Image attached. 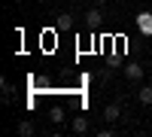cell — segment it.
<instances>
[{
  "label": "cell",
  "mask_w": 152,
  "mask_h": 137,
  "mask_svg": "<svg viewBox=\"0 0 152 137\" xmlns=\"http://www.w3.org/2000/svg\"><path fill=\"white\" fill-rule=\"evenodd\" d=\"M119 116H122V110H119L116 104H110V107H104V119L110 122V125H116V122H119Z\"/></svg>",
  "instance_id": "277c9868"
},
{
  "label": "cell",
  "mask_w": 152,
  "mask_h": 137,
  "mask_svg": "<svg viewBox=\"0 0 152 137\" xmlns=\"http://www.w3.org/2000/svg\"><path fill=\"white\" fill-rule=\"evenodd\" d=\"M15 3H21V0H15Z\"/></svg>",
  "instance_id": "30bf717a"
},
{
  "label": "cell",
  "mask_w": 152,
  "mask_h": 137,
  "mask_svg": "<svg viewBox=\"0 0 152 137\" xmlns=\"http://www.w3.org/2000/svg\"><path fill=\"white\" fill-rule=\"evenodd\" d=\"M70 128H73V134H88V128H91V122H88L85 116H76V119L70 122Z\"/></svg>",
  "instance_id": "7a4b0ae2"
},
{
  "label": "cell",
  "mask_w": 152,
  "mask_h": 137,
  "mask_svg": "<svg viewBox=\"0 0 152 137\" xmlns=\"http://www.w3.org/2000/svg\"><path fill=\"white\" fill-rule=\"evenodd\" d=\"M58 28L61 31H70L73 28V15H70V12H61V15H58Z\"/></svg>",
  "instance_id": "8992f818"
},
{
  "label": "cell",
  "mask_w": 152,
  "mask_h": 137,
  "mask_svg": "<svg viewBox=\"0 0 152 137\" xmlns=\"http://www.w3.org/2000/svg\"><path fill=\"white\" fill-rule=\"evenodd\" d=\"M125 76H128L131 82H140V79H143V64H137V61H131V64L125 67Z\"/></svg>",
  "instance_id": "6da1fadb"
},
{
  "label": "cell",
  "mask_w": 152,
  "mask_h": 137,
  "mask_svg": "<svg viewBox=\"0 0 152 137\" xmlns=\"http://www.w3.org/2000/svg\"><path fill=\"white\" fill-rule=\"evenodd\" d=\"M100 21H104V12L100 9H88L85 12V24L88 28H100Z\"/></svg>",
  "instance_id": "3957f363"
},
{
  "label": "cell",
  "mask_w": 152,
  "mask_h": 137,
  "mask_svg": "<svg viewBox=\"0 0 152 137\" xmlns=\"http://www.w3.org/2000/svg\"><path fill=\"white\" fill-rule=\"evenodd\" d=\"M18 134H21V137H31V134H37L34 122H28V119H24V122H18Z\"/></svg>",
  "instance_id": "52a82bcc"
},
{
  "label": "cell",
  "mask_w": 152,
  "mask_h": 137,
  "mask_svg": "<svg viewBox=\"0 0 152 137\" xmlns=\"http://www.w3.org/2000/svg\"><path fill=\"white\" fill-rule=\"evenodd\" d=\"M97 134H100V137H113V134H116V128H100Z\"/></svg>",
  "instance_id": "9c48e42d"
},
{
  "label": "cell",
  "mask_w": 152,
  "mask_h": 137,
  "mask_svg": "<svg viewBox=\"0 0 152 137\" xmlns=\"http://www.w3.org/2000/svg\"><path fill=\"white\" fill-rule=\"evenodd\" d=\"M137 101H140L143 107H149V104H152V85H143V89L137 92Z\"/></svg>",
  "instance_id": "5b68a950"
},
{
  "label": "cell",
  "mask_w": 152,
  "mask_h": 137,
  "mask_svg": "<svg viewBox=\"0 0 152 137\" xmlns=\"http://www.w3.org/2000/svg\"><path fill=\"white\" fill-rule=\"evenodd\" d=\"M49 119H52L55 125H61V122H64L67 116H64V110H61V107H55V110H52V116H49Z\"/></svg>",
  "instance_id": "ba28073f"
}]
</instances>
